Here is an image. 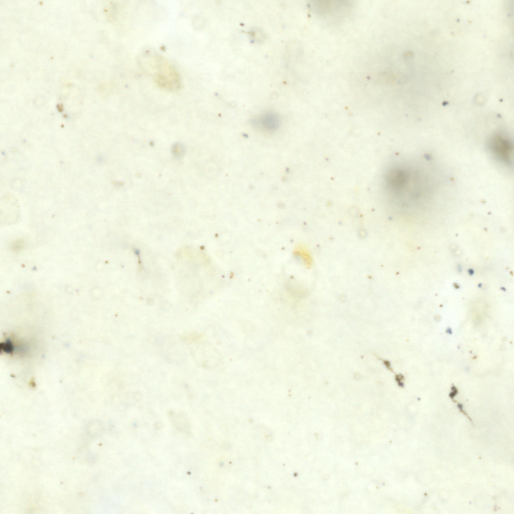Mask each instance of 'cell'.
Wrapping results in <instances>:
<instances>
[{"label":"cell","instance_id":"6da1fadb","mask_svg":"<svg viewBox=\"0 0 514 514\" xmlns=\"http://www.w3.org/2000/svg\"><path fill=\"white\" fill-rule=\"evenodd\" d=\"M151 68L155 72L154 79L157 84L162 88L175 90L179 88L180 79L176 70L162 57L156 55H151Z\"/></svg>","mask_w":514,"mask_h":514},{"label":"cell","instance_id":"7a4b0ae2","mask_svg":"<svg viewBox=\"0 0 514 514\" xmlns=\"http://www.w3.org/2000/svg\"><path fill=\"white\" fill-rule=\"evenodd\" d=\"M513 144L510 138L501 133L491 136L488 147L492 155L500 162L510 166L512 164Z\"/></svg>","mask_w":514,"mask_h":514}]
</instances>
